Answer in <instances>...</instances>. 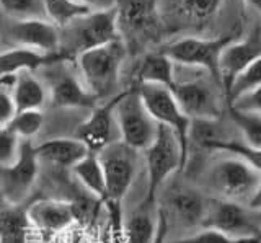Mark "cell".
<instances>
[{
    "label": "cell",
    "instance_id": "1",
    "mask_svg": "<svg viewBox=\"0 0 261 243\" xmlns=\"http://www.w3.org/2000/svg\"><path fill=\"white\" fill-rule=\"evenodd\" d=\"M126 56L127 46L121 38L77 56L75 69L79 77L98 101H108L113 98Z\"/></svg>",
    "mask_w": 261,
    "mask_h": 243
},
{
    "label": "cell",
    "instance_id": "2",
    "mask_svg": "<svg viewBox=\"0 0 261 243\" xmlns=\"http://www.w3.org/2000/svg\"><path fill=\"white\" fill-rule=\"evenodd\" d=\"M119 38L116 10H93L65 28H61L59 52L67 61H75L82 52Z\"/></svg>",
    "mask_w": 261,
    "mask_h": 243
},
{
    "label": "cell",
    "instance_id": "3",
    "mask_svg": "<svg viewBox=\"0 0 261 243\" xmlns=\"http://www.w3.org/2000/svg\"><path fill=\"white\" fill-rule=\"evenodd\" d=\"M147 167V201L157 202L159 191L167 180L186 165V153L181 149L176 134L170 127L159 124L153 142L144 152Z\"/></svg>",
    "mask_w": 261,
    "mask_h": 243
},
{
    "label": "cell",
    "instance_id": "4",
    "mask_svg": "<svg viewBox=\"0 0 261 243\" xmlns=\"http://www.w3.org/2000/svg\"><path fill=\"white\" fill-rule=\"evenodd\" d=\"M114 121L118 126L119 141L139 153L153 142L159 131V124L145 110L137 87L118 95V101L114 104Z\"/></svg>",
    "mask_w": 261,
    "mask_h": 243
},
{
    "label": "cell",
    "instance_id": "5",
    "mask_svg": "<svg viewBox=\"0 0 261 243\" xmlns=\"http://www.w3.org/2000/svg\"><path fill=\"white\" fill-rule=\"evenodd\" d=\"M96 157L101 164L106 184L103 204L122 207V201L133 186L137 173L139 152L127 147L121 141H116L98 152Z\"/></svg>",
    "mask_w": 261,
    "mask_h": 243
},
{
    "label": "cell",
    "instance_id": "6",
    "mask_svg": "<svg viewBox=\"0 0 261 243\" xmlns=\"http://www.w3.org/2000/svg\"><path fill=\"white\" fill-rule=\"evenodd\" d=\"M233 41V36L225 35L219 38H194L188 36L165 46L162 52L178 66L199 69L219 84V58L225 46Z\"/></svg>",
    "mask_w": 261,
    "mask_h": 243
},
{
    "label": "cell",
    "instance_id": "7",
    "mask_svg": "<svg viewBox=\"0 0 261 243\" xmlns=\"http://www.w3.org/2000/svg\"><path fill=\"white\" fill-rule=\"evenodd\" d=\"M137 92L141 95L145 110L155 119V123L170 127L176 134L181 149L188 157V147H190L188 136H190L191 119L183 113L175 98L173 90L152 84H137Z\"/></svg>",
    "mask_w": 261,
    "mask_h": 243
},
{
    "label": "cell",
    "instance_id": "8",
    "mask_svg": "<svg viewBox=\"0 0 261 243\" xmlns=\"http://www.w3.org/2000/svg\"><path fill=\"white\" fill-rule=\"evenodd\" d=\"M69 62L70 61L62 59L44 67L47 74L46 82L49 100L56 108L93 110L98 104V100L87 90L84 82L79 77L77 69H72Z\"/></svg>",
    "mask_w": 261,
    "mask_h": 243
},
{
    "label": "cell",
    "instance_id": "9",
    "mask_svg": "<svg viewBox=\"0 0 261 243\" xmlns=\"http://www.w3.org/2000/svg\"><path fill=\"white\" fill-rule=\"evenodd\" d=\"M259 180L261 175L258 172L233 155L219 160L209 172V184L219 194V199L240 202V204L242 202L247 204Z\"/></svg>",
    "mask_w": 261,
    "mask_h": 243
},
{
    "label": "cell",
    "instance_id": "10",
    "mask_svg": "<svg viewBox=\"0 0 261 243\" xmlns=\"http://www.w3.org/2000/svg\"><path fill=\"white\" fill-rule=\"evenodd\" d=\"M251 210L240 202L227 199H209L201 229H211L232 238H256L259 227Z\"/></svg>",
    "mask_w": 261,
    "mask_h": 243
},
{
    "label": "cell",
    "instance_id": "11",
    "mask_svg": "<svg viewBox=\"0 0 261 243\" xmlns=\"http://www.w3.org/2000/svg\"><path fill=\"white\" fill-rule=\"evenodd\" d=\"M39 160L31 141H21L18 160L12 167L0 168V188L10 206H18L30 196L39 175Z\"/></svg>",
    "mask_w": 261,
    "mask_h": 243
},
{
    "label": "cell",
    "instance_id": "12",
    "mask_svg": "<svg viewBox=\"0 0 261 243\" xmlns=\"http://www.w3.org/2000/svg\"><path fill=\"white\" fill-rule=\"evenodd\" d=\"M27 219L41 238L49 241L77 222V206L61 199H39L24 209Z\"/></svg>",
    "mask_w": 261,
    "mask_h": 243
},
{
    "label": "cell",
    "instance_id": "13",
    "mask_svg": "<svg viewBox=\"0 0 261 243\" xmlns=\"http://www.w3.org/2000/svg\"><path fill=\"white\" fill-rule=\"evenodd\" d=\"M175 98L183 113L193 119H220L222 104L220 98L204 77H196L185 82H176L173 88Z\"/></svg>",
    "mask_w": 261,
    "mask_h": 243
},
{
    "label": "cell",
    "instance_id": "14",
    "mask_svg": "<svg viewBox=\"0 0 261 243\" xmlns=\"http://www.w3.org/2000/svg\"><path fill=\"white\" fill-rule=\"evenodd\" d=\"M118 95L90 110L92 113L88 115V118L75 129L73 137L84 144L88 152L98 153L105 147H108L110 144L119 141L118 126L114 121V104L118 101Z\"/></svg>",
    "mask_w": 261,
    "mask_h": 243
},
{
    "label": "cell",
    "instance_id": "15",
    "mask_svg": "<svg viewBox=\"0 0 261 243\" xmlns=\"http://www.w3.org/2000/svg\"><path fill=\"white\" fill-rule=\"evenodd\" d=\"M207 204L209 199L204 198L199 191L190 186L175 184L167 191L165 202L159 206L163 209L168 222H176L185 229H201Z\"/></svg>",
    "mask_w": 261,
    "mask_h": 243
},
{
    "label": "cell",
    "instance_id": "16",
    "mask_svg": "<svg viewBox=\"0 0 261 243\" xmlns=\"http://www.w3.org/2000/svg\"><path fill=\"white\" fill-rule=\"evenodd\" d=\"M114 10L121 39L145 38L159 28V0H118Z\"/></svg>",
    "mask_w": 261,
    "mask_h": 243
},
{
    "label": "cell",
    "instance_id": "17",
    "mask_svg": "<svg viewBox=\"0 0 261 243\" xmlns=\"http://www.w3.org/2000/svg\"><path fill=\"white\" fill-rule=\"evenodd\" d=\"M261 58V31L259 28L247 39L232 41L219 58V85L224 95L230 88L235 77L247 69L250 64Z\"/></svg>",
    "mask_w": 261,
    "mask_h": 243
},
{
    "label": "cell",
    "instance_id": "18",
    "mask_svg": "<svg viewBox=\"0 0 261 243\" xmlns=\"http://www.w3.org/2000/svg\"><path fill=\"white\" fill-rule=\"evenodd\" d=\"M10 36L16 46L43 54H61V30L46 18H30L15 21Z\"/></svg>",
    "mask_w": 261,
    "mask_h": 243
},
{
    "label": "cell",
    "instance_id": "19",
    "mask_svg": "<svg viewBox=\"0 0 261 243\" xmlns=\"http://www.w3.org/2000/svg\"><path fill=\"white\" fill-rule=\"evenodd\" d=\"M39 164H47L56 168H70L84 158L88 149L75 137H54L35 145Z\"/></svg>",
    "mask_w": 261,
    "mask_h": 243
},
{
    "label": "cell",
    "instance_id": "20",
    "mask_svg": "<svg viewBox=\"0 0 261 243\" xmlns=\"http://www.w3.org/2000/svg\"><path fill=\"white\" fill-rule=\"evenodd\" d=\"M159 225V204L144 199L126 219H122L124 243H153Z\"/></svg>",
    "mask_w": 261,
    "mask_h": 243
},
{
    "label": "cell",
    "instance_id": "21",
    "mask_svg": "<svg viewBox=\"0 0 261 243\" xmlns=\"http://www.w3.org/2000/svg\"><path fill=\"white\" fill-rule=\"evenodd\" d=\"M62 59H65L62 54H43L28 47L16 46L13 49L0 52V78L16 77L24 70L36 72Z\"/></svg>",
    "mask_w": 261,
    "mask_h": 243
},
{
    "label": "cell",
    "instance_id": "22",
    "mask_svg": "<svg viewBox=\"0 0 261 243\" xmlns=\"http://www.w3.org/2000/svg\"><path fill=\"white\" fill-rule=\"evenodd\" d=\"M12 96L16 113L28 110H43L46 104L47 88L41 78L35 75V72L24 70L15 77L12 87Z\"/></svg>",
    "mask_w": 261,
    "mask_h": 243
},
{
    "label": "cell",
    "instance_id": "23",
    "mask_svg": "<svg viewBox=\"0 0 261 243\" xmlns=\"http://www.w3.org/2000/svg\"><path fill=\"white\" fill-rule=\"evenodd\" d=\"M139 84H152L173 90L176 84L175 64L162 51L147 54L137 72Z\"/></svg>",
    "mask_w": 261,
    "mask_h": 243
},
{
    "label": "cell",
    "instance_id": "24",
    "mask_svg": "<svg viewBox=\"0 0 261 243\" xmlns=\"http://www.w3.org/2000/svg\"><path fill=\"white\" fill-rule=\"evenodd\" d=\"M72 173L77 178V181L82 184L90 196H93L96 201L103 202L106 196V184H105V175L100 160L96 153H87V155L77 161L72 167Z\"/></svg>",
    "mask_w": 261,
    "mask_h": 243
},
{
    "label": "cell",
    "instance_id": "25",
    "mask_svg": "<svg viewBox=\"0 0 261 243\" xmlns=\"http://www.w3.org/2000/svg\"><path fill=\"white\" fill-rule=\"evenodd\" d=\"M43 12L46 20L61 30L93 10L79 0H43Z\"/></svg>",
    "mask_w": 261,
    "mask_h": 243
},
{
    "label": "cell",
    "instance_id": "26",
    "mask_svg": "<svg viewBox=\"0 0 261 243\" xmlns=\"http://www.w3.org/2000/svg\"><path fill=\"white\" fill-rule=\"evenodd\" d=\"M188 139L202 149L212 150L214 145L233 141V137H230L224 126H220V119H193Z\"/></svg>",
    "mask_w": 261,
    "mask_h": 243
},
{
    "label": "cell",
    "instance_id": "27",
    "mask_svg": "<svg viewBox=\"0 0 261 243\" xmlns=\"http://www.w3.org/2000/svg\"><path fill=\"white\" fill-rule=\"evenodd\" d=\"M259 85H261V58L250 64L247 69L235 77L230 88L225 92L227 104H232L233 101L242 98L243 95L250 93L251 90H255Z\"/></svg>",
    "mask_w": 261,
    "mask_h": 243
},
{
    "label": "cell",
    "instance_id": "28",
    "mask_svg": "<svg viewBox=\"0 0 261 243\" xmlns=\"http://www.w3.org/2000/svg\"><path fill=\"white\" fill-rule=\"evenodd\" d=\"M228 115L245 139V144L253 149H261V115L239 111L230 106H228Z\"/></svg>",
    "mask_w": 261,
    "mask_h": 243
},
{
    "label": "cell",
    "instance_id": "29",
    "mask_svg": "<svg viewBox=\"0 0 261 243\" xmlns=\"http://www.w3.org/2000/svg\"><path fill=\"white\" fill-rule=\"evenodd\" d=\"M44 126V115L41 110L20 111L13 116L8 129L20 141H33Z\"/></svg>",
    "mask_w": 261,
    "mask_h": 243
},
{
    "label": "cell",
    "instance_id": "30",
    "mask_svg": "<svg viewBox=\"0 0 261 243\" xmlns=\"http://www.w3.org/2000/svg\"><path fill=\"white\" fill-rule=\"evenodd\" d=\"M0 9L16 21L44 17L43 0H0Z\"/></svg>",
    "mask_w": 261,
    "mask_h": 243
},
{
    "label": "cell",
    "instance_id": "31",
    "mask_svg": "<svg viewBox=\"0 0 261 243\" xmlns=\"http://www.w3.org/2000/svg\"><path fill=\"white\" fill-rule=\"evenodd\" d=\"M216 152H227L228 155H233L237 158L243 160L245 164L250 165L255 172L261 175V149H253L250 145L243 144V142H237L233 141H227V142H220L214 145Z\"/></svg>",
    "mask_w": 261,
    "mask_h": 243
},
{
    "label": "cell",
    "instance_id": "32",
    "mask_svg": "<svg viewBox=\"0 0 261 243\" xmlns=\"http://www.w3.org/2000/svg\"><path fill=\"white\" fill-rule=\"evenodd\" d=\"M256 238H232L228 235H224L220 232L211 230V229H201L199 232H194L186 237L165 241V243H255Z\"/></svg>",
    "mask_w": 261,
    "mask_h": 243
},
{
    "label": "cell",
    "instance_id": "33",
    "mask_svg": "<svg viewBox=\"0 0 261 243\" xmlns=\"http://www.w3.org/2000/svg\"><path fill=\"white\" fill-rule=\"evenodd\" d=\"M21 141L10 129H0V168L12 167L20 155Z\"/></svg>",
    "mask_w": 261,
    "mask_h": 243
},
{
    "label": "cell",
    "instance_id": "34",
    "mask_svg": "<svg viewBox=\"0 0 261 243\" xmlns=\"http://www.w3.org/2000/svg\"><path fill=\"white\" fill-rule=\"evenodd\" d=\"M15 77L0 78V129L8 127L13 116L16 115V108L12 96V87Z\"/></svg>",
    "mask_w": 261,
    "mask_h": 243
},
{
    "label": "cell",
    "instance_id": "35",
    "mask_svg": "<svg viewBox=\"0 0 261 243\" xmlns=\"http://www.w3.org/2000/svg\"><path fill=\"white\" fill-rule=\"evenodd\" d=\"M222 0H181V10L191 20L204 21L214 15Z\"/></svg>",
    "mask_w": 261,
    "mask_h": 243
},
{
    "label": "cell",
    "instance_id": "36",
    "mask_svg": "<svg viewBox=\"0 0 261 243\" xmlns=\"http://www.w3.org/2000/svg\"><path fill=\"white\" fill-rule=\"evenodd\" d=\"M230 108H235L239 111L245 113H255V115H261V85L256 87L255 90H251L250 93L243 95L242 98L233 101L232 104H228Z\"/></svg>",
    "mask_w": 261,
    "mask_h": 243
},
{
    "label": "cell",
    "instance_id": "37",
    "mask_svg": "<svg viewBox=\"0 0 261 243\" xmlns=\"http://www.w3.org/2000/svg\"><path fill=\"white\" fill-rule=\"evenodd\" d=\"M168 227H170L168 219H167L165 212H163V209L159 206V225H157V233H155L153 243H165L167 241Z\"/></svg>",
    "mask_w": 261,
    "mask_h": 243
},
{
    "label": "cell",
    "instance_id": "38",
    "mask_svg": "<svg viewBox=\"0 0 261 243\" xmlns=\"http://www.w3.org/2000/svg\"><path fill=\"white\" fill-rule=\"evenodd\" d=\"M79 2L87 4L92 10H108L114 9L118 0H79Z\"/></svg>",
    "mask_w": 261,
    "mask_h": 243
},
{
    "label": "cell",
    "instance_id": "39",
    "mask_svg": "<svg viewBox=\"0 0 261 243\" xmlns=\"http://www.w3.org/2000/svg\"><path fill=\"white\" fill-rule=\"evenodd\" d=\"M247 207L251 210V212H261V180L256 186V190L253 191L250 199L247 201Z\"/></svg>",
    "mask_w": 261,
    "mask_h": 243
},
{
    "label": "cell",
    "instance_id": "40",
    "mask_svg": "<svg viewBox=\"0 0 261 243\" xmlns=\"http://www.w3.org/2000/svg\"><path fill=\"white\" fill-rule=\"evenodd\" d=\"M98 243H114L113 229H111L110 221H108V224L105 225V229L101 230V235H100V238H98Z\"/></svg>",
    "mask_w": 261,
    "mask_h": 243
},
{
    "label": "cell",
    "instance_id": "41",
    "mask_svg": "<svg viewBox=\"0 0 261 243\" xmlns=\"http://www.w3.org/2000/svg\"><path fill=\"white\" fill-rule=\"evenodd\" d=\"M110 224H111V222H110ZM111 229H113L114 243H124V240H122V224H121V225H114V224H111Z\"/></svg>",
    "mask_w": 261,
    "mask_h": 243
},
{
    "label": "cell",
    "instance_id": "42",
    "mask_svg": "<svg viewBox=\"0 0 261 243\" xmlns=\"http://www.w3.org/2000/svg\"><path fill=\"white\" fill-rule=\"evenodd\" d=\"M245 4H247L250 9L256 10L258 13H261V0H243Z\"/></svg>",
    "mask_w": 261,
    "mask_h": 243
},
{
    "label": "cell",
    "instance_id": "43",
    "mask_svg": "<svg viewBox=\"0 0 261 243\" xmlns=\"http://www.w3.org/2000/svg\"><path fill=\"white\" fill-rule=\"evenodd\" d=\"M47 243H64V240H62V237H61V235H57V237H56V238H53V240H49Z\"/></svg>",
    "mask_w": 261,
    "mask_h": 243
},
{
    "label": "cell",
    "instance_id": "44",
    "mask_svg": "<svg viewBox=\"0 0 261 243\" xmlns=\"http://www.w3.org/2000/svg\"><path fill=\"white\" fill-rule=\"evenodd\" d=\"M258 243H261V230H259V233H258Z\"/></svg>",
    "mask_w": 261,
    "mask_h": 243
},
{
    "label": "cell",
    "instance_id": "45",
    "mask_svg": "<svg viewBox=\"0 0 261 243\" xmlns=\"http://www.w3.org/2000/svg\"><path fill=\"white\" fill-rule=\"evenodd\" d=\"M258 224H259V227H261V215H259V219H258Z\"/></svg>",
    "mask_w": 261,
    "mask_h": 243
},
{
    "label": "cell",
    "instance_id": "46",
    "mask_svg": "<svg viewBox=\"0 0 261 243\" xmlns=\"http://www.w3.org/2000/svg\"><path fill=\"white\" fill-rule=\"evenodd\" d=\"M0 243H2V237H0Z\"/></svg>",
    "mask_w": 261,
    "mask_h": 243
},
{
    "label": "cell",
    "instance_id": "47",
    "mask_svg": "<svg viewBox=\"0 0 261 243\" xmlns=\"http://www.w3.org/2000/svg\"><path fill=\"white\" fill-rule=\"evenodd\" d=\"M259 31H261V23H259Z\"/></svg>",
    "mask_w": 261,
    "mask_h": 243
},
{
    "label": "cell",
    "instance_id": "48",
    "mask_svg": "<svg viewBox=\"0 0 261 243\" xmlns=\"http://www.w3.org/2000/svg\"><path fill=\"white\" fill-rule=\"evenodd\" d=\"M255 243H258V240H256V241H255Z\"/></svg>",
    "mask_w": 261,
    "mask_h": 243
}]
</instances>
